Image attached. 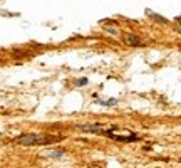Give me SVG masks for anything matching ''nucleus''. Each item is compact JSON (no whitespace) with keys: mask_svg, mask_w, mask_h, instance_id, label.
Wrapping results in <instances>:
<instances>
[{"mask_svg":"<svg viewBox=\"0 0 181 168\" xmlns=\"http://www.w3.org/2000/svg\"><path fill=\"white\" fill-rule=\"evenodd\" d=\"M45 155L49 158H55V160H57V158H62V156H64V151H62V150H50V151H47Z\"/></svg>","mask_w":181,"mask_h":168,"instance_id":"5","label":"nucleus"},{"mask_svg":"<svg viewBox=\"0 0 181 168\" xmlns=\"http://www.w3.org/2000/svg\"><path fill=\"white\" fill-rule=\"evenodd\" d=\"M124 42L131 47H139L143 46V40L136 35V34H124Z\"/></svg>","mask_w":181,"mask_h":168,"instance_id":"3","label":"nucleus"},{"mask_svg":"<svg viewBox=\"0 0 181 168\" xmlns=\"http://www.w3.org/2000/svg\"><path fill=\"white\" fill-rule=\"evenodd\" d=\"M101 134H106L109 138H113L116 141H124V143H133V141H138L139 140V136H136V134H129V136H119V134H114L113 131H101Z\"/></svg>","mask_w":181,"mask_h":168,"instance_id":"2","label":"nucleus"},{"mask_svg":"<svg viewBox=\"0 0 181 168\" xmlns=\"http://www.w3.org/2000/svg\"><path fill=\"white\" fill-rule=\"evenodd\" d=\"M147 15L151 17V19H154V20H158V22H161V24H168V20L164 19V17H161V15H158V13H153L151 10H147Z\"/></svg>","mask_w":181,"mask_h":168,"instance_id":"6","label":"nucleus"},{"mask_svg":"<svg viewBox=\"0 0 181 168\" xmlns=\"http://www.w3.org/2000/svg\"><path fill=\"white\" fill-rule=\"evenodd\" d=\"M176 30H178V32L181 34V24H176Z\"/></svg>","mask_w":181,"mask_h":168,"instance_id":"10","label":"nucleus"},{"mask_svg":"<svg viewBox=\"0 0 181 168\" xmlns=\"http://www.w3.org/2000/svg\"><path fill=\"white\" fill-rule=\"evenodd\" d=\"M87 84H89V79H87V77H82V79H79L77 82H75V86H79V87L87 86Z\"/></svg>","mask_w":181,"mask_h":168,"instance_id":"7","label":"nucleus"},{"mask_svg":"<svg viewBox=\"0 0 181 168\" xmlns=\"http://www.w3.org/2000/svg\"><path fill=\"white\" fill-rule=\"evenodd\" d=\"M77 128L84 133H101L102 131V124H99V123H96V124H79Z\"/></svg>","mask_w":181,"mask_h":168,"instance_id":"4","label":"nucleus"},{"mask_svg":"<svg viewBox=\"0 0 181 168\" xmlns=\"http://www.w3.org/2000/svg\"><path fill=\"white\" fill-rule=\"evenodd\" d=\"M50 141H55L54 136H47V134H20L17 136L13 143L17 145H22V146H34V145H45V143H50Z\"/></svg>","mask_w":181,"mask_h":168,"instance_id":"1","label":"nucleus"},{"mask_svg":"<svg viewBox=\"0 0 181 168\" xmlns=\"http://www.w3.org/2000/svg\"><path fill=\"white\" fill-rule=\"evenodd\" d=\"M101 104H104V106H114V104H117V99H109V101H101Z\"/></svg>","mask_w":181,"mask_h":168,"instance_id":"8","label":"nucleus"},{"mask_svg":"<svg viewBox=\"0 0 181 168\" xmlns=\"http://www.w3.org/2000/svg\"><path fill=\"white\" fill-rule=\"evenodd\" d=\"M104 29H106L107 32H111V34H114V35H116V34L119 32V30H117V27H107V25H104Z\"/></svg>","mask_w":181,"mask_h":168,"instance_id":"9","label":"nucleus"}]
</instances>
